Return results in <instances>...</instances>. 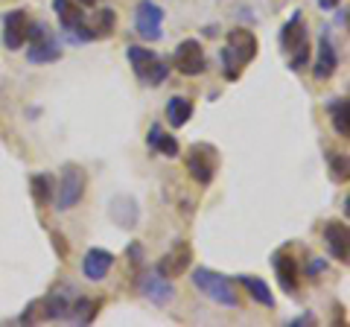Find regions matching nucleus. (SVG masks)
I'll return each instance as SVG.
<instances>
[{"mask_svg":"<svg viewBox=\"0 0 350 327\" xmlns=\"http://www.w3.org/2000/svg\"><path fill=\"white\" fill-rule=\"evenodd\" d=\"M135 29L140 38L146 41H161L163 36V9L155 0H140L135 9Z\"/></svg>","mask_w":350,"mask_h":327,"instance_id":"7","label":"nucleus"},{"mask_svg":"<svg viewBox=\"0 0 350 327\" xmlns=\"http://www.w3.org/2000/svg\"><path fill=\"white\" fill-rule=\"evenodd\" d=\"M32 199L38 205H50L53 196H56V179L47 176V172H41V176H32Z\"/></svg>","mask_w":350,"mask_h":327,"instance_id":"21","label":"nucleus"},{"mask_svg":"<svg viewBox=\"0 0 350 327\" xmlns=\"http://www.w3.org/2000/svg\"><path fill=\"white\" fill-rule=\"evenodd\" d=\"M146 144H149V149L161 152V155H170V158H175V155H178V152H181L178 140H175L172 135H163V132H161V126H152V129H149Z\"/></svg>","mask_w":350,"mask_h":327,"instance_id":"18","label":"nucleus"},{"mask_svg":"<svg viewBox=\"0 0 350 327\" xmlns=\"http://www.w3.org/2000/svg\"><path fill=\"white\" fill-rule=\"evenodd\" d=\"M338 3H342V0H319L321 9H338Z\"/></svg>","mask_w":350,"mask_h":327,"instance_id":"27","label":"nucleus"},{"mask_svg":"<svg viewBox=\"0 0 350 327\" xmlns=\"http://www.w3.org/2000/svg\"><path fill=\"white\" fill-rule=\"evenodd\" d=\"M114 266V254L108 248H91L82 260V272L88 280H103Z\"/></svg>","mask_w":350,"mask_h":327,"instance_id":"14","label":"nucleus"},{"mask_svg":"<svg viewBox=\"0 0 350 327\" xmlns=\"http://www.w3.org/2000/svg\"><path fill=\"white\" fill-rule=\"evenodd\" d=\"M239 283L251 292V298H254L257 304H262V307H275V296H271L269 283L262 278H254V275H239Z\"/></svg>","mask_w":350,"mask_h":327,"instance_id":"19","label":"nucleus"},{"mask_svg":"<svg viewBox=\"0 0 350 327\" xmlns=\"http://www.w3.org/2000/svg\"><path fill=\"white\" fill-rule=\"evenodd\" d=\"M184 164H187V172L193 176V181L199 184H211L219 167V152L211 144H193L184 155Z\"/></svg>","mask_w":350,"mask_h":327,"instance_id":"5","label":"nucleus"},{"mask_svg":"<svg viewBox=\"0 0 350 327\" xmlns=\"http://www.w3.org/2000/svg\"><path fill=\"white\" fill-rule=\"evenodd\" d=\"M82 196H85V172H82V167H76V164H64L53 202H56L59 211H70L76 202H82Z\"/></svg>","mask_w":350,"mask_h":327,"instance_id":"4","label":"nucleus"},{"mask_svg":"<svg viewBox=\"0 0 350 327\" xmlns=\"http://www.w3.org/2000/svg\"><path fill=\"white\" fill-rule=\"evenodd\" d=\"M330 170H333V179H338V181H347V155H330Z\"/></svg>","mask_w":350,"mask_h":327,"instance_id":"24","label":"nucleus"},{"mask_svg":"<svg viewBox=\"0 0 350 327\" xmlns=\"http://www.w3.org/2000/svg\"><path fill=\"white\" fill-rule=\"evenodd\" d=\"M280 44H283V50L289 53V68L292 70L310 68L312 47H310V32H306V24H304L301 12H295L286 21V27H283V32H280Z\"/></svg>","mask_w":350,"mask_h":327,"instance_id":"2","label":"nucleus"},{"mask_svg":"<svg viewBox=\"0 0 350 327\" xmlns=\"http://www.w3.org/2000/svg\"><path fill=\"white\" fill-rule=\"evenodd\" d=\"M129 254H131V260H135V263H140V260H144V246H140V243H131V246H129Z\"/></svg>","mask_w":350,"mask_h":327,"instance_id":"26","label":"nucleus"},{"mask_svg":"<svg viewBox=\"0 0 350 327\" xmlns=\"http://www.w3.org/2000/svg\"><path fill=\"white\" fill-rule=\"evenodd\" d=\"M79 6H96V0H76Z\"/></svg>","mask_w":350,"mask_h":327,"instance_id":"28","label":"nucleus"},{"mask_svg":"<svg viewBox=\"0 0 350 327\" xmlns=\"http://www.w3.org/2000/svg\"><path fill=\"white\" fill-rule=\"evenodd\" d=\"M271 263H275V275H278L280 289L292 296V292L298 289V263H295V254H289V252H278Z\"/></svg>","mask_w":350,"mask_h":327,"instance_id":"16","label":"nucleus"},{"mask_svg":"<svg viewBox=\"0 0 350 327\" xmlns=\"http://www.w3.org/2000/svg\"><path fill=\"white\" fill-rule=\"evenodd\" d=\"M193 117V103L187 100V96H172V100L167 103V120L172 129H181L187 126Z\"/></svg>","mask_w":350,"mask_h":327,"instance_id":"17","label":"nucleus"},{"mask_svg":"<svg viewBox=\"0 0 350 327\" xmlns=\"http://www.w3.org/2000/svg\"><path fill=\"white\" fill-rule=\"evenodd\" d=\"M324 269H327V263H324V260H315V257L310 260V266H306V272H310L312 278H315V275H321Z\"/></svg>","mask_w":350,"mask_h":327,"instance_id":"25","label":"nucleus"},{"mask_svg":"<svg viewBox=\"0 0 350 327\" xmlns=\"http://www.w3.org/2000/svg\"><path fill=\"white\" fill-rule=\"evenodd\" d=\"M350 103H347V96H338V100L330 105V120H333V129L338 132V138H347L350 135Z\"/></svg>","mask_w":350,"mask_h":327,"instance_id":"22","label":"nucleus"},{"mask_svg":"<svg viewBox=\"0 0 350 327\" xmlns=\"http://www.w3.org/2000/svg\"><path fill=\"white\" fill-rule=\"evenodd\" d=\"M126 56H129V64H131V70H135L137 79L152 82V85H161L163 79H167L170 68H167V64H163L152 50L135 44V47H129V50H126Z\"/></svg>","mask_w":350,"mask_h":327,"instance_id":"6","label":"nucleus"},{"mask_svg":"<svg viewBox=\"0 0 350 327\" xmlns=\"http://www.w3.org/2000/svg\"><path fill=\"white\" fill-rule=\"evenodd\" d=\"M336 68H338V56L333 50V41L324 36L319 41V53H315V62H312V76L319 82H324V79H330V76L336 73Z\"/></svg>","mask_w":350,"mask_h":327,"instance_id":"15","label":"nucleus"},{"mask_svg":"<svg viewBox=\"0 0 350 327\" xmlns=\"http://www.w3.org/2000/svg\"><path fill=\"white\" fill-rule=\"evenodd\" d=\"M29 41H32V47L27 50V59H29L32 64H44V62L62 59V47L50 38L47 27L38 24V21H32V24H29Z\"/></svg>","mask_w":350,"mask_h":327,"instance_id":"8","label":"nucleus"},{"mask_svg":"<svg viewBox=\"0 0 350 327\" xmlns=\"http://www.w3.org/2000/svg\"><path fill=\"white\" fill-rule=\"evenodd\" d=\"M29 15L24 9H15V12H6L3 18V44L9 47V53L24 50V44H29Z\"/></svg>","mask_w":350,"mask_h":327,"instance_id":"10","label":"nucleus"},{"mask_svg":"<svg viewBox=\"0 0 350 327\" xmlns=\"http://www.w3.org/2000/svg\"><path fill=\"white\" fill-rule=\"evenodd\" d=\"M96 310H100V298H76V304H73L70 313H68V319L88 324V322L96 319Z\"/></svg>","mask_w":350,"mask_h":327,"instance_id":"23","label":"nucleus"},{"mask_svg":"<svg viewBox=\"0 0 350 327\" xmlns=\"http://www.w3.org/2000/svg\"><path fill=\"white\" fill-rule=\"evenodd\" d=\"M190 260H193L190 243H175L170 252L158 260L155 272H158V275H163V278H181L184 272L190 269Z\"/></svg>","mask_w":350,"mask_h":327,"instance_id":"11","label":"nucleus"},{"mask_svg":"<svg viewBox=\"0 0 350 327\" xmlns=\"http://www.w3.org/2000/svg\"><path fill=\"white\" fill-rule=\"evenodd\" d=\"M257 56V36L245 27H234L225 36V47H222V68L228 79H239L243 68Z\"/></svg>","mask_w":350,"mask_h":327,"instance_id":"1","label":"nucleus"},{"mask_svg":"<svg viewBox=\"0 0 350 327\" xmlns=\"http://www.w3.org/2000/svg\"><path fill=\"white\" fill-rule=\"evenodd\" d=\"M324 239H327V248L330 254L338 260V263H347V254H350V231H347V222H327L324 228Z\"/></svg>","mask_w":350,"mask_h":327,"instance_id":"13","label":"nucleus"},{"mask_svg":"<svg viewBox=\"0 0 350 327\" xmlns=\"http://www.w3.org/2000/svg\"><path fill=\"white\" fill-rule=\"evenodd\" d=\"M85 24L94 32V38H105L117 29V12L114 9H100V12L94 15V21H85Z\"/></svg>","mask_w":350,"mask_h":327,"instance_id":"20","label":"nucleus"},{"mask_svg":"<svg viewBox=\"0 0 350 327\" xmlns=\"http://www.w3.org/2000/svg\"><path fill=\"white\" fill-rule=\"evenodd\" d=\"M172 62H175V70H178L181 76H199V73H204V68H207L204 50H202V44H199L196 38L181 41V44L175 47Z\"/></svg>","mask_w":350,"mask_h":327,"instance_id":"9","label":"nucleus"},{"mask_svg":"<svg viewBox=\"0 0 350 327\" xmlns=\"http://www.w3.org/2000/svg\"><path fill=\"white\" fill-rule=\"evenodd\" d=\"M137 287H140V292L149 298V301H155V304H167L172 296H175V289H172V283H170V278H163V275H158V272H146V275H140V280H137Z\"/></svg>","mask_w":350,"mask_h":327,"instance_id":"12","label":"nucleus"},{"mask_svg":"<svg viewBox=\"0 0 350 327\" xmlns=\"http://www.w3.org/2000/svg\"><path fill=\"white\" fill-rule=\"evenodd\" d=\"M193 287L199 292H204V296L213 304H219V307H239V292L234 287V280L219 275V272H213V269H196L193 272Z\"/></svg>","mask_w":350,"mask_h":327,"instance_id":"3","label":"nucleus"}]
</instances>
